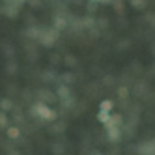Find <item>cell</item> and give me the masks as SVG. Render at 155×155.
Returning <instances> with one entry per match:
<instances>
[{
    "instance_id": "6",
    "label": "cell",
    "mask_w": 155,
    "mask_h": 155,
    "mask_svg": "<svg viewBox=\"0 0 155 155\" xmlns=\"http://www.w3.org/2000/svg\"><path fill=\"white\" fill-rule=\"evenodd\" d=\"M6 125H8V118H6V114L0 112V127H6Z\"/></svg>"
},
{
    "instance_id": "4",
    "label": "cell",
    "mask_w": 155,
    "mask_h": 155,
    "mask_svg": "<svg viewBox=\"0 0 155 155\" xmlns=\"http://www.w3.org/2000/svg\"><path fill=\"white\" fill-rule=\"evenodd\" d=\"M112 107H114V103L110 101V99H105V101H101V110H105V112H110V110H112Z\"/></svg>"
},
{
    "instance_id": "5",
    "label": "cell",
    "mask_w": 155,
    "mask_h": 155,
    "mask_svg": "<svg viewBox=\"0 0 155 155\" xmlns=\"http://www.w3.org/2000/svg\"><path fill=\"white\" fill-rule=\"evenodd\" d=\"M6 133H8L9 138H17L19 137V129L17 127H9V129H6Z\"/></svg>"
},
{
    "instance_id": "1",
    "label": "cell",
    "mask_w": 155,
    "mask_h": 155,
    "mask_svg": "<svg viewBox=\"0 0 155 155\" xmlns=\"http://www.w3.org/2000/svg\"><path fill=\"white\" fill-rule=\"evenodd\" d=\"M34 110H36V114H38L39 118H43V120H54V118H56L54 110L49 108L47 105H43V103H38V105L34 107Z\"/></svg>"
},
{
    "instance_id": "2",
    "label": "cell",
    "mask_w": 155,
    "mask_h": 155,
    "mask_svg": "<svg viewBox=\"0 0 155 155\" xmlns=\"http://www.w3.org/2000/svg\"><path fill=\"white\" fill-rule=\"evenodd\" d=\"M107 133H108V138L112 142H118L120 140V127L118 125H107Z\"/></svg>"
},
{
    "instance_id": "3",
    "label": "cell",
    "mask_w": 155,
    "mask_h": 155,
    "mask_svg": "<svg viewBox=\"0 0 155 155\" xmlns=\"http://www.w3.org/2000/svg\"><path fill=\"white\" fill-rule=\"evenodd\" d=\"M97 120L101 121V124H108L110 121V112H105V110H99V114H97Z\"/></svg>"
}]
</instances>
